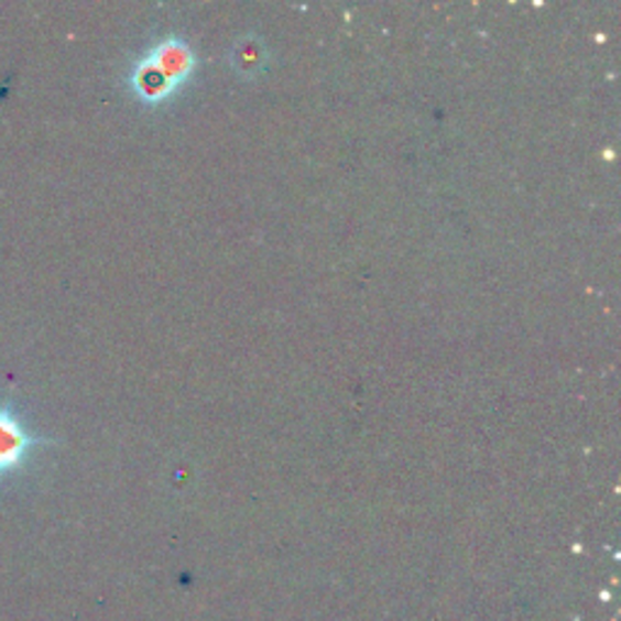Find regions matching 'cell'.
<instances>
[{
    "label": "cell",
    "instance_id": "1",
    "mask_svg": "<svg viewBox=\"0 0 621 621\" xmlns=\"http://www.w3.org/2000/svg\"><path fill=\"white\" fill-rule=\"evenodd\" d=\"M193 66L195 56L185 42L163 40L131 68V90L137 92L141 102L159 105L183 86L193 74Z\"/></svg>",
    "mask_w": 621,
    "mask_h": 621
},
{
    "label": "cell",
    "instance_id": "2",
    "mask_svg": "<svg viewBox=\"0 0 621 621\" xmlns=\"http://www.w3.org/2000/svg\"><path fill=\"white\" fill-rule=\"evenodd\" d=\"M46 445H52V439L34 435L18 405L0 399V483L25 469L32 454Z\"/></svg>",
    "mask_w": 621,
    "mask_h": 621
}]
</instances>
